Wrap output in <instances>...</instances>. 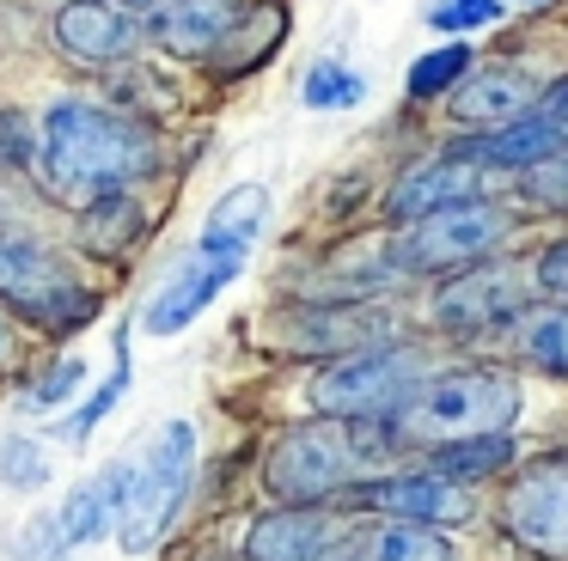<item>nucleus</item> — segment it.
Masks as SVG:
<instances>
[{
    "label": "nucleus",
    "instance_id": "nucleus-20",
    "mask_svg": "<svg viewBox=\"0 0 568 561\" xmlns=\"http://www.w3.org/2000/svg\"><path fill=\"white\" fill-rule=\"evenodd\" d=\"M355 561H453V543H446L434 524L385 519L379 531L355 537Z\"/></svg>",
    "mask_w": 568,
    "mask_h": 561
},
{
    "label": "nucleus",
    "instance_id": "nucleus-5",
    "mask_svg": "<svg viewBox=\"0 0 568 561\" xmlns=\"http://www.w3.org/2000/svg\"><path fill=\"white\" fill-rule=\"evenodd\" d=\"M0 299L19 305V317H31L38 329H87L99 317V293L80 287L43 244L0 232Z\"/></svg>",
    "mask_w": 568,
    "mask_h": 561
},
{
    "label": "nucleus",
    "instance_id": "nucleus-23",
    "mask_svg": "<svg viewBox=\"0 0 568 561\" xmlns=\"http://www.w3.org/2000/svg\"><path fill=\"white\" fill-rule=\"evenodd\" d=\"M526 360L550 378H568V305H550V312H531L526 324Z\"/></svg>",
    "mask_w": 568,
    "mask_h": 561
},
{
    "label": "nucleus",
    "instance_id": "nucleus-15",
    "mask_svg": "<svg viewBox=\"0 0 568 561\" xmlns=\"http://www.w3.org/2000/svg\"><path fill=\"white\" fill-rule=\"evenodd\" d=\"M470 195H483L477 159H440V165L404 171V177L392 183V195H385V214H392L397 226H409V220L434 214V207H446V202H470Z\"/></svg>",
    "mask_w": 568,
    "mask_h": 561
},
{
    "label": "nucleus",
    "instance_id": "nucleus-4",
    "mask_svg": "<svg viewBox=\"0 0 568 561\" xmlns=\"http://www.w3.org/2000/svg\"><path fill=\"white\" fill-rule=\"evenodd\" d=\"M507 232H514V220L495 202L470 195V202H446V207H434V214L409 220L404 238L392 244V263L404 268V275H453V268H465V263H483Z\"/></svg>",
    "mask_w": 568,
    "mask_h": 561
},
{
    "label": "nucleus",
    "instance_id": "nucleus-34",
    "mask_svg": "<svg viewBox=\"0 0 568 561\" xmlns=\"http://www.w3.org/2000/svg\"><path fill=\"white\" fill-rule=\"evenodd\" d=\"M116 7H129V0H116Z\"/></svg>",
    "mask_w": 568,
    "mask_h": 561
},
{
    "label": "nucleus",
    "instance_id": "nucleus-19",
    "mask_svg": "<svg viewBox=\"0 0 568 561\" xmlns=\"http://www.w3.org/2000/svg\"><path fill=\"white\" fill-rule=\"evenodd\" d=\"M148 232V214L129 190H111V195H92L87 202V220H80V244L92 256H123L129 244Z\"/></svg>",
    "mask_w": 568,
    "mask_h": 561
},
{
    "label": "nucleus",
    "instance_id": "nucleus-8",
    "mask_svg": "<svg viewBox=\"0 0 568 561\" xmlns=\"http://www.w3.org/2000/svg\"><path fill=\"white\" fill-rule=\"evenodd\" d=\"M531 299V280L514 263H483V268H458L440 293H434V324L440 329H495L507 317H519Z\"/></svg>",
    "mask_w": 568,
    "mask_h": 561
},
{
    "label": "nucleus",
    "instance_id": "nucleus-12",
    "mask_svg": "<svg viewBox=\"0 0 568 561\" xmlns=\"http://www.w3.org/2000/svg\"><path fill=\"white\" fill-rule=\"evenodd\" d=\"M239 12H245L239 0H153V12L141 19V37H153L178 61H209L233 37Z\"/></svg>",
    "mask_w": 568,
    "mask_h": 561
},
{
    "label": "nucleus",
    "instance_id": "nucleus-33",
    "mask_svg": "<svg viewBox=\"0 0 568 561\" xmlns=\"http://www.w3.org/2000/svg\"><path fill=\"white\" fill-rule=\"evenodd\" d=\"M531 110H538V116H550L556 129L568 134V73L556 85H538V104H531Z\"/></svg>",
    "mask_w": 568,
    "mask_h": 561
},
{
    "label": "nucleus",
    "instance_id": "nucleus-16",
    "mask_svg": "<svg viewBox=\"0 0 568 561\" xmlns=\"http://www.w3.org/2000/svg\"><path fill=\"white\" fill-rule=\"evenodd\" d=\"M129 476H135V463H111V470L87 476V482L68 494V507L55 512L62 543H99L104 531H116V519H123V494H129Z\"/></svg>",
    "mask_w": 568,
    "mask_h": 561
},
{
    "label": "nucleus",
    "instance_id": "nucleus-13",
    "mask_svg": "<svg viewBox=\"0 0 568 561\" xmlns=\"http://www.w3.org/2000/svg\"><path fill=\"white\" fill-rule=\"evenodd\" d=\"M531 104H538V80L526 68H507V61L465 68L453 80V122H465V129H501V122L526 116Z\"/></svg>",
    "mask_w": 568,
    "mask_h": 561
},
{
    "label": "nucleus",
    "instance_id": "nucleus-10",
    "mask_svg": "<svg viewBox=\"0 0 568 561\" xmlns=\"http://www.w3.org/2000/svg\"><path fill=\"white\" fill-rule=\"evenodd\" d=\"M343 555H355V537H343V524L318 507L263 512L245 537V561H343Z\"/></svg>",
    "mask_w": 568,
    "mask_h": 561
},
{
    "label": "nucleus",
    "instance_id": "nucleus-3",
    "mask_svg": "<svg viewBox=\"0 0 568 561\" xmlns=\"http://www.w3.org/2000/svg\"><path fill=\"white\" fill-rule=\"evenodd\" d=\"M428 378V360L416 348H397V341H367V348H348L336 366H324L312 378V409L331 415V421H355V415H392L409 390Z\"/></svg>",
    "mask_w": 568,
    "mask_h": 561
},
{
    "label": "nucleus",
    "instance_id": "nucleus-1",
    "mask_svg": "<svg viewBox=\"0 0 568 561\" xmlns=\"http://www.w3.org/2000/svg\"><path fill=\"white\" fill-rule=\"evenodd\" d=\"M153 165H160V141L135 116H123V110L68 98V104H55L43 116L38 183L55 202L87 207L92 195H111V190H129V183L153 177Z\"/></svg>",
    "mask_w": 568,
    "mask_h": 561
},
{
    "label": "nucleus",
    "instance_id": "nucleus-29",
    "mask_svg": "<svg viewBox=\"0 0 568 561\" xmlns=\"http://www.w3.org/2000/svg\"><path fill=\"white\" fill-rule=\"evenodd\" d=\"M501 19V0H440L428 12L434 31H477V24H495Z\"/></svg>",
    "mask_w": 568,
    "mask_h": 561
},
{
    "label": "nucleus",
    "instance_id": "nucleus-30",
    "mask_svg": "<svg viewBox=\"0 0 568 561\" xmlns=\"http://www.w3.org/2000/svg\"><path fill=\"white\" fill-rule=\"evenodd\" d=\"M87 385V360H55L50 373L31 385V402H43V409H55L62 397H74V390Z\"/></svg>",
    "mask_w": 568,
    "mask_h": 561
},
{
    "label": "nucleus",
    "instance_id": "nucleus-22",
    "mask_svg": "<svg viewBox=\"0 0 568 561\" xmlns=\"http://www.w3.org/2000/svg\"><path fill=\"white\" fill-rule=\"evenodd\" d=\"M379 336H385L379 312H306L300 348H367Z\"/></svg>",
    "mask_w": 568,
    "mask_h": 561
},
{
    "label": "nucleus",
    "instance_id": "nucleus-11",
    "mask_svg": "<svg viewBox=\"0 0 568 561\" xmlns=\"http://www.w3.org/2000/svg\"><path fill=\"white\" fill-rule=\"evenodd\" d=\"M355 507L385 512V519H416V524H465L470 512V488L453 482L440 470H416V476H385V482L355 488Z\"/></svg>",
    "mask_w": 568,
    "mask_h": 561
},
{
    "label": "nucleus",
    "instance_id": "nucleus-2",
    "mask_svg": "<svg viewBox=\"0 0 568 561\" xmlns=\"http://www.w3.org/2000/svg\"><path fill=\"white\" fill-rule=\"evenodd\" d=\"M519 415V385L495 366H470V373H428L404 402L392 409L397 439H465V434H501Z\"/></svg>",
    "mask_w": 568,
    "mask_h": 561
},
{
    "label": "nucleus",
    "instance_id": "nucleus-28",
    "mask_svg": "<svg viewBox=\"0 0 568 561\" xmlns=\"http://www.w3.org/2000/svg\"><path fill=\"white\" fill-rule=\"evenodd\" d=\"M0 482L31 494V488L50 482V463H43V451L31 439H0Z\"/></svg>",
    "mask_w": 568,
    "mask_h": 561
},
{
    "label": "nucleus",
    "instance_id": "nucleus-6",
    "mask_svg": "<svg viewBox=\"0 0 568 561\" xmlns=\"http://www.w3.org/2000/svg\"><path fill=\"white\" fill-rule=\"evenodd\" d=\"M190 470H196V434H190V421H172L160 439H153V458L135 463V476H129L123 519H116V537H123L129 555H148V549L165 537V524H172L178 507H184Z\"/></svg>",
    "mask_w": 568,
    "mask_h": 561
},
{
    "label": "nucleus",
    "instance_id": "nucleus-9",
    "mask_svg": "<svg viewBox=\"0 0 568 561\" xmlns=\"http://www.w3.org/2000/svg\"><path fill=\"white\" fill-rule=\"evenodd\" d=\"M245 256H251V251H196V256H190V263L148 299L141 329H148V336H178L190 317H202L239 275H245Z\"/></svg>",
    "mask_w": 568,
    "mask_h": 561
},
{
    "label": "nucleus",
    "instance_id": "nucleus-14",
    "mask_svg": "<svg viewBox=\"0 0 568 561\" xmlns=\"http://www.w3.org/2000/svg\"><path fill=\"white\" fill-rule=\"evenodd\" d=\"M55 43L80 61H123L141 43V24L116 0H68L55 12Z\"/></svg>",
    "mask_w": 568,
    "mask_h": 561
},
{
    "label": "nucleus",
    "instance_id": "nucleus-7",
    "mask_svg": "<svg viewBox=\"0 0 568 561\" xmlns=\"http://www.w3.org/2000/svg\"><path fill=\"white\" fill-rule=\"evenodd\" d=\"M501 524L519 549L544 561H568V458H538L514 476L501 500Z\"/></svg>",
    "mask_w": 568,
    "mask_h": 561
},
{
    "label": "nucleus",
    "instance_id": "nucleus-17",
    "mask_svg": "<svg viewBox=\"0 0 568 561\" xmlns=\"http://www.w3.org/2000/svg\"><path fill=\"white\" fill-rule=\"evenodd\" d=\"M263 226H270V190L263 183H239V190H226L209 207L196 251H251L263 238Z\"/></svg>",
    "mask_w": 568,
    "mask_h": 561
},
{
    "label": "nucleus",
    "instance_id": "nucleus-32",
    "mask_svg": "<svg viewBox=\"0 0 568 561\" xmlns=\"http://www.w3.org/2000/svg\"><path fill=\"white\" fill-rule=\"evenodd\" d=\"M531 280L550 287V293H568V238H556L550 251L538 256V275H531Z\"/></svg>",
    "mask_w": 568,
    "mask_h": 561
},
{
    "label": "nucleus",
    "instance_id": "nucleus-31",
    "mask_svg": "<svg viewBox=\"0 0 568 561\" xmlns=\"http://www.w3.org/2000/svg\"><path fill=\"white\" fill-rule=\"evenodd\" d=\"M31 141H26V116H0V171L26 165Z\"/></svg>",
    "mask_w": 568,
    "mask_h": 561
},
{
    "label": "nucleus",
    "instance_id": "nucleus-24",
    "mask_svg": "<svg viewBox=\"0 0 568 561\" xmlns=\"http://www.w3.org/2000/svg\"><path fill=\"white\" fill-rule=\"evenodd\" d=\"M306 98L312 110H348V104H361L367 98V80L361 73H348V68H336V61H318V68L306 73Z\"/></svg>",
    "mask_w": 568,
    "mask_h": 561
},
{
    "label": "nucleus",
    "instance_id": "nucleus-27",
    "mask_svg": "<svg viewBox=\"0 0 568 561\" xmlns=\"http://www.w3.org/2000/svg\"><path fill=\"white\" fill-rule=\"evenodd\" d=\"M519 195L538 202V207H550V214H568V153H562V146H556L550 159H538V165H526Z\"/></svg>",
    "mask_w": 568,
    "mask_h": 561
},
{
    "label": "nucleus",
    "instance_id": "nucleus-18",
    "mask_svg": "<svg viewBox=\"0 0 568 561\" xmlns=\"http://www.w3.org/2000/svg\"><path fill=\"white\" fill-rule=\"evenodd\" d=\"M556 146H562V129H556L550 116H538V110H526V116H514V122L483 134V141L470 146V159H477V165L526 171V165H538V159H550Z\"/></svg>",
    "mask_w": 568,
    "mask_h": 561
},
{
    "label": "nucleus",
    "instance_id": "nucleus-26",
    "mask_svg": "<svg viewBox=\"0 0 568 561\" xmlns=\"http://www.w3.org/2000/svg\"><path fill=\"white\" fill-rule=\"evenodd\" d=\"M123 390H129V366H123V354H116V373L104 378V385L92 390V397L80 402V409H74V421H62V427H55V434H62L68 446H80V439H92V427H99L104 415L116 409V397H123Z\"/></svg>",
    "mask_w": 568,
    "mask_h": 561
},
{
    "label": "nucleus",
    "instance_id": "nucleus-25",
    "mask_svg": "<svg viewBox=\"0 0 568 561\" xmlns=\"http://www.w3.org/2000/svg\"><path fill=\"white\" fill-rule=\"evenodd\" d=\"M470 68V49L465 43H446V49H428V55L409 68V98H434V92H453V80Z\"/></svg>",
    "mask_w": 568,
    "mask_h": 561
},
{
    "label": "nucleus",
    "instance_id": "nucleus-21",
    "mask_svg": "<svg viewBox=\"0 0 568 561\" xmlns=\"http://www.w3.org/2000/svg\"><path fill=\"white\" fill-rule=\"evenodd\" d=\"M501 463H514V439L501 434H465V439H440L428 451V470L453 476V482H477V476H495Z\"/></svg>",
    "mask_w": 568,
    "mask_h": 561
}]
</instances>
